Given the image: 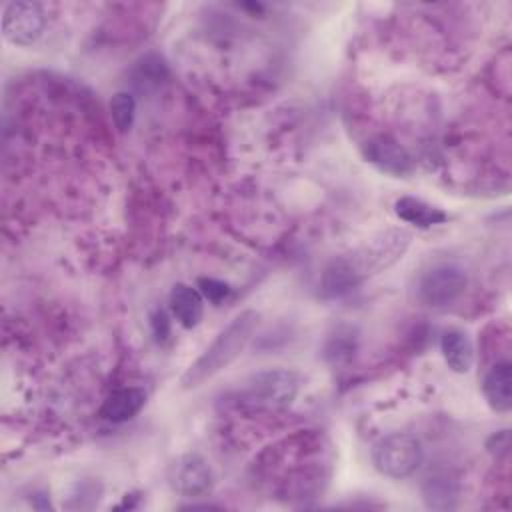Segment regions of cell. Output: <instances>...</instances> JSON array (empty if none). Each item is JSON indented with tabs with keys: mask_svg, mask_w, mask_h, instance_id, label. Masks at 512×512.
Segmentation results:
<instances>
[{
	"mask_svg": "<svg viewBox=\"0 0 512 512\" xmlns=\"http://www.w3.org/2000/svg\"><path fill=\"white\" fill-rule=\"evenodd\" d=\"M412 234L404 228H388L358 248L332 258L322 270L320 290L324 298H340L358 288L364 280L396 264L408 250Z\"/></svg>",
	"mask_w": 512,
	"mask_h": 512,
	"instance_id": "6da1fadb",
	"label": "cell"
},
{
	"mask_svg": "<svg viewBox=\"0 0 512 512\" xmlns=\"http://www.w3.org/2000/svg\"><path fill=\"white\" fill-rule=\"evenodd\" d=\"M260 322V314L256 310H242L236 314L204 348V352L186 368L180 378V386L184 390H194L202 386L206 380L220 374L228 368L250 344Z\"/></svg>",
	"mask_w": 512,
	"mask_h": 512,
	"instance_id": "7a4b0ae2",
	"label": "cell"
},
{
	"mask_svg": "<svg viewBox=\"0 0 512 512\" xmlns=\"http://www.w3.org/2000/svg\"><path fill=\"white\" fill-rule=\"evenodd\" d=\"M300 376L288 368H266L250 374L234 392V402L252 412L286 410L298 396Z\"/></svg>",
	"mask_w": 512,
	"mask_h": 512,
	"instance_id": "3957f363",
	"label": "cell"
},
{
	"mask_svg": "<svg viewBox=\"0 0 512 512\" xmlns=\"http://www.w3.org/2000/svg\"><path fill=\"white\" fill-rule=\"evenodd\" d=\"M424 448L420 440L408 432H392L382 436L372 448L374 468L394 480L412 476L422 464Z\"/></svg>",
	"mask_w": 512,
	"mask_h": 512,
	"instance_id": "277c9868",
	"label": "cell"
},
{
	"mask_svg": "<svg viewBox=\"0 0 512 512\" xmlns=\"http://www.w3.org/2000/svg\"><path fill=\"white\" fill-rule=\"evenodd\" d=\"M468 276L456 264H436L426 270L416 284V298L422 306L442 310L452 306L466 290Z\"/></svg>",
	"mask_w": 512,
	"mask_h": 512,
	"instance_id": "5b68a950",
	"label": "cell"
},
{
	"mask_svg": "<svg viewBox=\"0 0 512 512\" xmlns=\"http://www.w3.org/2000/svg\"><path fill=\"white\" fill-rule=\"evenodd\" d=\"M170 488L186 498H202L214 488V472L204 456L186 452L168 466Z\"/></svg>",
	"mask_w": 512,
	"mask_h": 512,
	"instance_id": "8992f818",
	"label": "cell"
},
{
	"mask_svg": "<svg viewBox=\"0 0 512 512\" xmlns=\"http://www.w3.org/2000/svg\"><path fill=\"white\" fill-rule=\"evenodd\" d=\"M46 26V14L36 2H8L2 8V34L14 46L34 44Z\"/></svg>",
	"mask_w": 512,
	"mask_h": 512,
	"instance_id": "52a82bcc",
	"label": "cell"
},
{
	"mask_svg": "<svg viewBox=\"0 0 512 512\" xmlns=\"http://www.w3.org/2000/svg\"><path fill=\"white\" fill-rule=\"evenodd\" d=\"M364 158L378 170L392 176H404L412 170V160L408 152L388 136H378L366 142Z\"/></svg>",
	"mask_w": 512,
	"mask_h": 512,
	"instance_id": "ba28073f",
	"label": "cell"
},
{
	"mask_svg": "<svg viewBox=\"0 0 512 512\" xmlns=\"http://www.w3.org/2000/svg\"><path fill=\"white\" fill-rule=\"evenodd\" d=\"M168 304L176 322L186 330L196 328L204 316V296L196 286L184 282L174 284L168 296Z\"/></svg>",
	"mask_w": 512,
	"mask_h": 512,
	"instance_id": "9c48e42d",
	"label": "cell"
},
{
	"mask_svg": "<svg viewBox=\"0 0 512 512\" xmlns=\"http://www.w3.org/2000/svg\"><path fill=\"white\" fill-rule=\"evenodd\" d=\"M482 394L488 406L498 412L506 414L512 408V364L508 360L496 362L482 380Z\"/></svg>",
	"mask_w": 512,
	"mask_h": 512,
	"instance_id": "30bf717a",
	"label": "cell"
},
{
	"mask_svg": "<svg viewBox=\"0 0 512 512\" xmlns=\"http://www.w3.org/2000/svg\"><path fill=\"white\" fill-rule=\"evenodd\" d=\"M146 404V392L136 386H126L110 392L100 406V418L112 424L132 420Z\"/></svg>",
	"mask_w": 512,
	"mask_h": 512,
	"instance_id": "8fae6325",
	"label": "cell"
},
{
	"mask_svg": "<svg viewBox=\"0 0 512 512\" xmlns=\"http://www.w3.org/2000/svg\"><path fill=\"white\" fill-rule=\"evenodd\" d=\"M440 350L448 368L456 374H466L474 366V346L466 332L450 328L440 338Z\"/></svg>",
	"mask_w": 512,
	"mask_h": 512,
	"instance_id": "7c38bea8",
	"label": "cell"
},
{
	"mask_svg": "<svg viewBox=\"0 0 512 512\" xmlns=\"http://www.w3.org/2000/svg\"><path fill=\"white\" fill-rule=\"evenodd\" d=\"M394 214L402 222L414 224L418 228H432L448 220V214L442 208L432 206L426 200L416 196H400L394 202Z\"/></svg>",
	"mask_w": 512,
	"mask_h": 512,
	"instance_id": "4fadbf2b",
	"label": "cell"
},
{
	"mask_svg": "<svg viewBox=\"0 0 512 512\" xmlns=\"http://www.w3.org/2000/svg\"><path fill=\"white\" fill-rule=\"evenodd\" d=\"M456 486H452V482H448L446 478H430L424 486V502L428 508H436V510H446V508H454L456 504Z\"/></svg>",
	"mask_w": 512,
	"mask_h": 512,
	"instance_id": "5bb4252c",
	"label": "cell"
},
{
	"mask_svg": "<svg viewBox=\"0 0 512 512\" xmlns=\"http://www.w3.org/2000/svg\"><path fill=\"white\" fill-rule=\"evenodd\" d=\"M110 114H112V122L118 128V132H128L134 124V116H136V100L130 92L120 90L110 98Z\"/></svg>",
	"mask_w": 512,
	"mask_h": 512,
	"instance_id": "9a60e30c",
	"label": "cell"
},
{
	"mask_svg": "<svg viewBox=\"0 0 512 512\" xmlns=\"http://www.w3.org/2000/svg\"><path fill=\"white\" fill-rule=\"evenodd\" d=\"M196 288L200 290V294L204 298H208L212 304H218L222 302L228 294H230V286L222 280H216V278H198V284Z\"/></svg>",
	"mask_w": 512,
	"mask_h": 512,
	"instance_id": "2e32d148",
	"label": "cell"
},
{
	"mask_svg": "<svg viewBox=\"0 0 512 512\" xmlns=\"http://www.w3.org/2000/svg\"><path fill=\"white\" fill-rule=\"evenodd\" d=\"M152 328H154V336H156L158 340H164V338L168 336V332H170V328H168V318H166V314H164L162 310H158V312L152 316Z\"/></svg>",
	"mask_w": 512,
	"mask_h": 512,
	"instance_id": "e0dca14e",
	"label": "cell"
}]
</instances>
